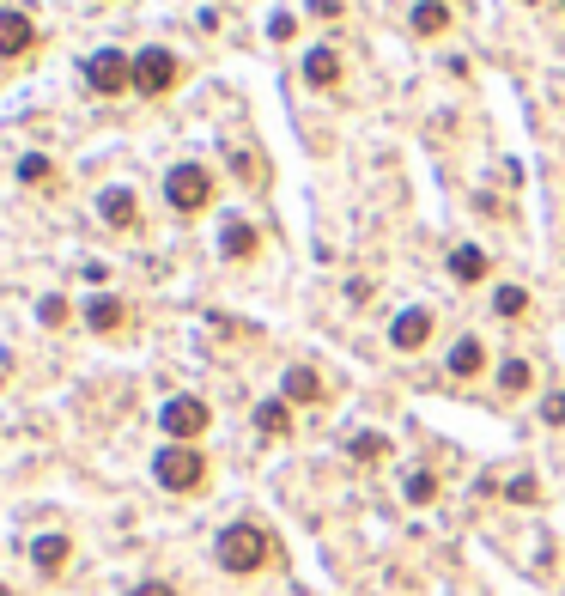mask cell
<instances>
[{"label":"cell","mask_w":565,"mask_h":596,"mask_svg":"<svg viewBox=\"0 0 565 596\" xmlns=\"http://www.w3.org/2000/svg\"><path fill=\"white\" fill-rule=\"evenodd\" d=\"M37 317H43V329H61V323L73 317V311H67V298H55V292H49L43 305H37Z\"/></svg>","instance_id":"cell-25"},{"label":"cell","mask_w":565,"mask_h":596,"mask_svg":"<svg viewBox=\"0 0 565 596\" xmlns=\"http://www.w3.org/2000/svg\"><path fill=\"white\" fill-rule=\"evenodd\" d=\"M158 426H165L171 444H195V438L213 426V408H207L201 396H171L165 408H158Z\"/></svg>","instance_id":"cell-5"},{"label":"cell","mask_w":565,"mask_h":596,"mask_svg":"<svg viewBox=\"0 0 565 596\" xmlns=\"http://www.w3.org/2000/svg\"><path fill=\"white\" fill-rule=\"evenodd\" d=\"M310 13L316 19H341V0H310Z\"/></svg>","instance_id":"cell-30"},{"label":"cell","mask_w":565,"mask_h":596,"mask_svg":"<svg viewBox=\"0 0 565 596\" xmlns=\"http://www.w3.org/2000/svg\"><path fill=\"white\" fill-rule=\"evenodd\" d=\"M401 493H408V505H432V499H438V475H432V469H414Z\"/></svg>","instance_id":"cell-24"},{"label":"cell","mask_w":565,"mask_h":596,"mask_svg":"<svg viewBox=\"0 0 565 596\" xmlns=\"http://www.w3.org/2000/svg\"><path fill=\"white\" fill-rule=\"evenodd\" d=\"M19 183H31V189H49V183H55V165H49L43 153H25V159H19Z\"/></svg>","instance_id":"cell-23"},{"label":"cell","mask_w":565,"mask_h":596,"mask_svg":"<svg viewBox=\"0 0 565 596\" xmlns=\"http://www.w3.org/2000/svg\"><path fill=\"white\" fill-rule=\"evenodd\" d=\"M268 37H274V43H292V37H298V19H292V13H274V19H268Z\"/></svg>","instance_id":"cell-26"},{"label":"cell","mask_w":565,"mask_h":596,"mask_svg":"<svg viewBox=\"0 0 565 596\" xmlns=\"http://www.w3.org/2000/svg\"><path fill=\"white\" fill-rule=\"evenodd\" d=\"M152 475H158L165 493H201L207 487V457L195 444H165V451L152 457Z\"/></svg>","instance_id":"cell-2"},{"label":"cell","mask_w":565,"mask_h":596,"mask_svg":"<svg viewBox=\"0 0 565 596\" xmlns=\"http://www.w3.org/2000/svg\"><path fill=\"white\" fill-rule=\"evenodd\" d=\"M256 426H262L268 438H286V432H292V402H286V396H268V402L256 408Z\"/></svg>","instance_id":"cell-18"},{"label":"cell","mask_w":565,"mask_h":596,"mask_svg":"<svg viewBox=\"0 0 565 596\" xmlns=\"http://www.w3.org/2000/svg\"><path fill=\"white\" fill-rule=\"evenodd\" d=\"M529 384H535V365L529 359H505L499 365V396H529Z\"/></svg>","instance_id":"cell-20"},{"label":"cell","mask_w":565,"mask_h":596,"mask_svg":"<svg viewBox=\"0 0 565 596\" xmlns=\"http://www.w3.org/2000/svg\"><path fill=\"white\" fill-rule=\"evenodd\" d=\"M98 213H104L110 232H134V226H140V201H134V189H104V195H98Z\"/></svg>","instance_id":"cell-10"},{"label":"cell","mask_w":565,"mask_h":596,"mask_svg":"<svg viewBox=\"0 0 565 596\" xmlns=\"http://www.w3.org/2000/svg\"><path fill=\"white\" fill-rule=\"evenodd\" d=\"M487 268H493V256L480 250V244H456V250H450V274H456L462 286H480V280H487Z\"/></svg>","instance_id":"cell-14"},{"label":"cell","mask_w":565,"mask_h":596,"mask_svg":"<svg viewBox=\"0 0 565 596\" xmlns=\"http://www.w3.org/2000/svg\"><path fill=\"white\" fill-rule=\"evenodd\" d=\"M177 80H183V61L165 43H152V49L134 55V92L140 98H165V92H177Z\"/></svg>","instance_id":"cell-4"},{"label":"cell","mask_w":565,"mask_h":596,"mask_svg":"<svg viewBox=\"0 0 565 596\" xmlns=\"http://www.w3.org/2000/svg\"><path fill=\"white\" fill-rule=\"evenodd\" d=\"M128 596H177V584H158V578H146V584H134Z\"/></svg>","instance_id":"cell-29"},{"label":"cell","mask_w":565,"mask_h":596,"mask_svg":"<svg viewBox=\"0 0 565 596\" xmlns=\"http://www.w3.org/2000/svg\"><path fill=\"white\" fill-rule=\"evenodd\" d=\"M444 365H450V378H456V384H468V378H480V371H487V347H480L474 335H462V341L450 347V359H444Z\"/></svg>","instance_id":"cell-13"},{"label":"cell","mask_w":565,"mask_h":596,"mask_svg":"<svg viewBox=\"0 0 565 596\" xmlns=\"http://www.w3.org/2000/svg\"><path fill=\"white\" fill-rule=\"evenodd\" d=\"M0 596H7V584H0Z\"/></svg>","instance_id":"cell-31"},{"label":"cell","mask_w":565,"mask_h":596,"mask_svg":"<svg viewBox=\"0 0 565 596\" xmlns=\"http://www.w3.org/2000/svg\"><path fill=\"white\" fill-rule=\"evenodd\" d=\"M541 420H547V426H565V396H547V402H541Z\"/></svg>","instance_id":"cell-28"},{"label":"cell","mask_w":565,"mask_h":596,"mask_svg":"<svg viewBox=\"0 0 565 596\" xmlns=\"http://www.w3.org/2000/svg\"><path fill=\"white\" fill-rule=\"evenodd\" d=\"M86 92L92 98H122V92H134V55H122V49H98V55H86Z\"/></svg>","instance_id":"cell-3"},{"label":"cell","mask_w":565,"mask_h":596,"mask_svg":"<svg viewBox=\"0 0 565 596\" xmlns=\"http://www.w3.org/2000/svg\"><path fill=\"white\" fill-rule=\"evenodd\" d=\"M225 159H231V171H237V183H250V189H262V183H268V165H262V159L250 153V146H231V153H225Z\"/></svg>","instance_id":"cell-21"},{"label":"cell","mask_w":565,"mask_h":596,"mask_svg":"<svg viewBox=\"0 0 565 596\" xmlns=\"http://www.w3.org/2000/svg\"><path fill=\"white\" fill-rule=\"evenodd\" d=\"M67 560H73V542H67V536H55V530H49V536H37V542H31V566H37L43 578H61V572H67Z\"/></svg>","instance_id":"cell-11"},{"label":"cell","mask_w":565,"mask_h":596,"mask_svg":"<svg viewBox=\"0 0 565 596\" xmlns=\"http://www.w3.org/2000/svg\"><path fill=\"white\" fill-rule=\"evenodd\" d=\"M408 25H414V37H444L450 31V7L444 0H420V7L408 13Z\"/></svg>","instance_id":"cell-17"},{"label":"cell","mask_w":565,"mask_h":596,"mask_svg":"<svg viewBox=\"0 0 565 596\" xmlns=\"http://www.w3.org/2000/svg\"><path fill=\"white\" fill-rule=\"evenodd\" d=\"M426 341H432V311H420V305L401 311V317L389 323V347H395V353H420Z\"/></svg>","instance_id":"cell-9"},{"label":"cell","mask_w":565,"mask_h":596,"mask_svg":"<svg viewBox=\"0 0 565 596\" xmlns=\"http://www.w3.org/2000/svg\"><path fill=\"white\" fill-rule=\"evenodd\" d=\"M280 396L292 402V408H316L322 402V378L310 365H286V378H280Z\"/></svg>","instance_id":"cell-12"},{"label":"cell","mask_w":565,"mask_h":596,"mask_svg":"<svg viewBox=\"0 0 565 596\" xmlns=\"http://www.w3.org/2000/svg\"><path fill=\"white\" fill-rule=\"evenodd\" d=\"M219 256H225V262H250V256H262V232H256V219H244V213L219 219Z\"/></svg>","instance_id":"cell-7"},{"label":"cell","mask_w":565,"mask_h":596,"mask_svg":"<svg viewBox=\"0 0 565 596\" xmlns=\"http://www.w3.org/2000/svg\"><path fill=\"white\" fill-rule=\"evenodd\" d=\"M128 323V305H122V298H110V292H98L92 298V305H86V329H98V335H116Z\"/></svg>","instance_id":"cell-16"},{"label":"cell","mask_w":565,"mask_h":596,"mask_svg":"<svg viewBox=\"0 0 565 596\" xmlns=\"http://www.w3.org/2000/svg\"><path fill=\"white\" fill-rule=\"evenodd\" d=\"M304 80H310L316 92H335V86H341V55H335V49H310V55H304Z\"/></svg>","instance_id":"cell-15"},{"label":"cell","mask_w":565,"mask_h":596,"mask_svg":"<svg viewBox=\"0 0 565 596\" xmlns=\"http://www.w3.org/2000/svg\"><path fill=\"white\" fill-rule=\"evenodd\" d=\"M213 560H219V572H231V578H250V572H262V566L274 560V542H268L262 524H225L219 542H213Z\"/></svg>","instance_id":"cell-1"},{"label":"cell","mask_w":565,"mask_h":596,"mask_svg":"<svg viewBox=\"0 0 565 596\" xmlns=\"http://www.w3.org/2000/svg\"><path fill=\"white\" fill-rule=\"evenodd\" d=\"M347 457L371 469V463H383V457H389V438H383V432H353V438H347Z\"/></svg>","instance_id":"cell-19"},{"label":"cell","mask_w":565,"mask_h":596,"mask_svg":"<svg viewBox=\"0 0 565 596\" xmlns=\"http://www.w3.org/2000/svg\"><path fill=\"white\" fill-rule=\"evenodd\" d=\"M165 201H171L177 213L213 207V171H207V165H177V171H165Z\"/></svg>","instance_id":"cell-6"},{"label":"cell","mask_w":565,"mask_h":596,"mask_svg":"<svg viewBox=\"0 0 565 596\" xmlns=\"http://www.w3.org/2000/svg\"><path fill=\"white\" fill-rule=\"evenodd\" d=\"M493 311H499L505 323H523V317H529V292H523V286H499V292H493Z\"/></svg>","instance_id":"cell-22"},{"label":"cell","mask_w":565,"mask_h":596,"mask_svg":"<svg viewBox=\"0 0 565 596\" xmlns=\"http://www.w3.org/2000/svg\"><path fill=\"white\" fill-rule=\"evenodd\" d=\"M505 499H517V505H535L541 493H535V481H529V475H517V481L505 487Z\"/></svg>","instance_id":"cell-27"},{"label":"cell","mask_w":565,"mask_h":596,"mask_svg":"<svg viewBox=\"0 0 565 596\" xmlns=\"http://www.w3.org/2000/svg\"><path fill=\"white\" fill-rule=\"evenodd\" d=\"M31 49H37V19L19 13V7H7V13H0V61H19Z\"/></svg>","instance_id":"cell-8"}]
</instances>
